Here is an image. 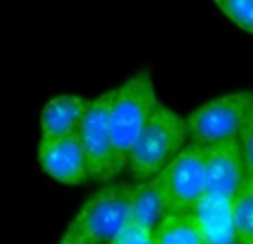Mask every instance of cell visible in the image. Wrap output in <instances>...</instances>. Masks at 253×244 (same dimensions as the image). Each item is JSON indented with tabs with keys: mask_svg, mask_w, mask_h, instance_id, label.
<instances>
[{
	"mask_svg": "<svg viewBox=\"0 0 253 244\" xmlns=\"http://www.w3.org/2000/svg\"><path fill=\"white\" fill-rule=\"evenodd\" d=\"M130 184H105L79 208L58 244H110L130 224Z\"/></svg>",
	"mask_w": 253,
	"mask_h": 244,
	"instance_id": "cell-3",
	"label": "cell"
},
{
	"mask_svg": "<svg viewBox=\"0 0 253 244\" xmlns=\"http://www.w3.org/2000/svg\"><path fill=\"white\" fill-rule=\"evenodd\" d=\"M130 186H132V193H130V224L155 233V229L162 224V220L170 215L166 195H164L157 177L148 179V182L130 184Z\"/></svg>",
	"mask_w": 253,
	"mask_h": 244,
	"instance_id": "cell-10",
	"label": "cell"
},
{
	"mask_svg": "<svg viewBox=\"0 0 253 244\" xmlns=\"http://www.w3.org/2000/svg\"><path fill=\"white\" fill-rule=\"evenodd\" d=\"M240 148H242L244 162H247L249 170L253 175V119L249 121V125L244 128V132L240 134Z\"/></svg>",
	"mask_w": 253,
	"mask_h": 244,
	"instance_id": "cell-16",
	"label": "cell"
},
{
	"mask_svg": "<svg viewBox=\"0 0 253 244\" xmlns=\"http://www.w3.org/2000/svg\"><path fill=\"white\" fill-rule=\"evenodd\" d=\"M168 202L170 215L195 213L197 204L206 195V155L204 148L188 144L170 163L157 175Z\"/></svg>",
	"mask_w": 253,
	"mask_h": 244,
	"instance_id": "cell-5",
	"label": "cell"
},
{
	"mask_svg": "<svg viewBox=\"0 0 253 244\" xmlns=\"http://www.w3.org/2000/svg\"><path fill=\"white\" fill-rule=\"evenodd\" d=\"M155 244H209L200 222L193 213L168 215L153 233Z\"/></svg>",
	"mask_w": 253,
	"mask_h": 244,
	"instance_id": "cell-12",
	"label": "cell"
},
{
	"mask_svg": "<svg viewBox=\"0 0 253 244\" xmlns=\"http://www.w3.org/2000/svg\"><path fill=\"white\" fill-rule=\"evenodd\" d=\"M188 146L186 117L175 112L170 106L159 103L148 125L139 134L137 144L128 157L126 175L132 184L148 182L162 175V170Z\"/></svg>",
	"mask_w": 253,
	"mask_h": 244,
	"instance_id": "cell-2",
	"label": "cell"
},
{
	"mask_svg": "<svg viewBox=\"0 0 253 244\" xmlns=\"http://www.w3.org/2000/svg\"><path fill=\"white\" fill-rule=\"evenodd\" d=\"M110 108H112V90L90 99L87 112L79 128L83 153L87 159L90 179L115 184V146L110 134Z\"/></svg>",
	"mask_w": 253,
	"mask_h": 244,
	"instance_id": "cell-6",
	"label": "cell"
},
{
	"mask_svg": "<svg viewBox=\"0 0 253 244\" xmlns=\"http://www.w3.org/2000/svg\"><path fill=\"white\" fill-rule=\"evenodd\" d=\"M206 155V195L233 202L251 182V170L244 162L240 141L204 148Z\"/></svg>",
	"mask_w": 253,
	"mask_h": 244,
	"instance_id": "cell-7",
	"label": "cell"
},
{
	"mask_svg": "<svg viewBox=\"0 0 253 244\" xmlns=\"http://www.w3.org/2000/svg\"><path fill=\"white\" fill-rule=\"evenodd\" d=\"M247 244H253V242H247Z\"/></svg>",
	"mask_w": 253,
	"mask_h": 244,
	"instance_id": "cell-18",
	"label": "cell"
},
{
	"mask_svg": "<svg viewBox=\"0 0 253 244\" xmlns=\"http://www.w3.org/2000/svg\"><path fill=\"white\" fill-rule=\"evenodd\" d=\"M193 215L200 222L209 244H240L233 229L231 202L213 195H204V200L197 204Z\"/></svg>",
	"mask_w": 253,
	"mask_h": 244,
	"instance_id": "cell-11",
	"label": "cell"
},
{
	"mask_svg": "<svg viewBox=\"0 0 253 244\" xmlns=\"http://www.w3.org/2000/svg\"><path fill=\"white\" fill-rule=\"evenodd\" d=\"M110 244H155V238L150 231L141 229V226L128 224Z\"/></svg>",
	"mask_w": 253,
	"mask_h": 244,
	"instance_id": "cell-15",
	"label": "cell"
},
{
	"mask_svg": "<svg viewBox=\"0 0 253 244\" xmlns=\"http://www.w3.org/2000/svg\"><path fill=\"white\" fill-rule=\"evenodd\" d=\"M253 119V90L231 92L211 99L186 117L188 144L200 148L240 141V134Z\"/></svg>",
	"mask_w": 253,
	"mask_h": 244,
	"instance_id": "cell-4",
	"label": "cell"
},
{
	"mask_svg": "<svg viewBox=\"0 0 253 244\" xmlns=\"http://www.w3.org/2000/svg\"><path fill=\"white\" fill-rule=\"evenodd\" d=\"M213 2L235 27L253 34V0H213Z\"/></svg>",
	"mask_w": 253,
	"mask_h": 244,
	"instance_id": "cell-14",
	"label": "cell"
},
{
	"mask_svg": "<svg viewBox=\"0 0 253 244\" xmlns=\"http://www.w3.org/2000/svg\"><path fill=\"white\" fill-rule=\"evenodd\" d=\"M90 99L81 94H58L41 110V139H63L79 134Z\"/></svg>",
	"mask_w": 253,
	"mask_h": 244,
	"instance_id": "cell-9",
	"label": "cell"
},
{
	"mask_svg": "<svg viewBox=\"0 0 253 244\" xmlns=\"http://www.w3.org/2000/svg\"><path fill=\"white\" fill-rule=\"evenodd\" d=\"M231 213H233V229H235L238 242L240 244L253 242V188L251 186L231 202Z\"/></svg>",
	"mask_w": 253,
	"mask_h": 244,
	"instance_id": "cell-13",
	"label": "cell"
},
{
	"mask_svg": "<svg viewBox=\"0 0 253 244\" xmlns=\"http://www.w3.org/2000/svg\"><path fill=\"white\" fill-rule=\"evenodd\" d=\"M159 96L150 72H137L126 79L121 85L112 87L110 108V134L115 146V170L117 177L126 172L128 157L137 144L139 134L148 125L150 117L159 108Z\"/></svg>",
	"mask_w": 253,
	"mask_h": 244,
	"instance_id": "cell-1",
	"label": "cell"
},
{
	"mask_svg": "<svg viewBox=\"0 0 253 244\" xmlns=\"http://www.w3.org/2000/svg\"><path fill=\"white\" fill-rule=\"evenodd\" d=\"M36 157H39L41 170L58 184L79 186L90 179L87 159L79 134L63 139H41Z\"/></svg>",
	"mask_w": 253,
	"mask_h": 244,
	"instance_id": "cell-8",
	"label": "cell"
},
{
	"mask_svg": "<svg viewBox=\"0 0 253 244\" xmlns=\"http://www.w3.org/2000/svg\"><path fill=\"white\" fill-rule=\"evenodd\" d=\"M249 186H251V188H253V175H251V182H249Z\"/></svg>",
	"mask_w": 253,
	"mask_h": 244,
	"instance_id": "cell-17",
	"label": "cell"
}]
</instances>
